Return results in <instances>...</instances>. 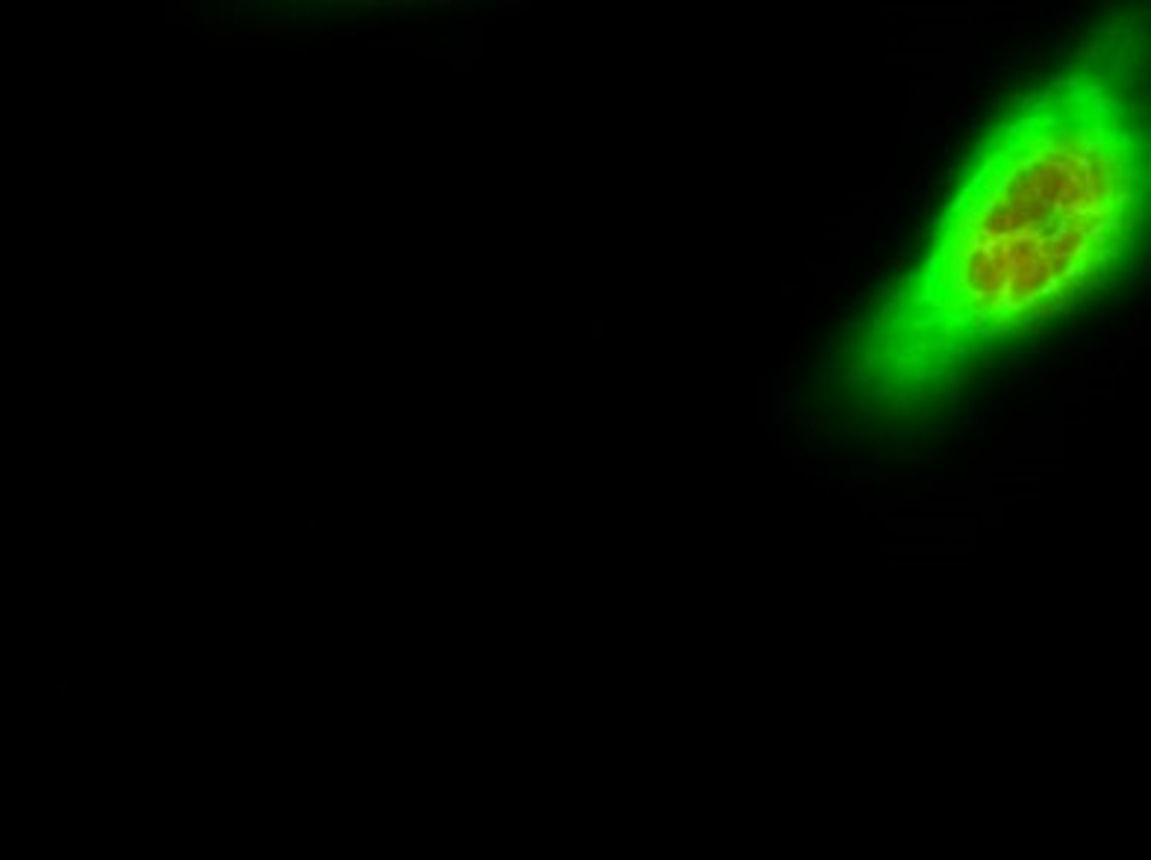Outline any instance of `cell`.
<instances>
[{
    "label": "cell",
    "instance_id": "obj_2",
    "mask_svg": "<svg viewBox=\"0 0 1151 860\" xmlns=\"http://www.w3.org/2000/svg\"><path fill=\"white\" fill-rule=\"evenodd\" d=\"M257 24H280V27H310V30L324 27V24L318 21V6H315L313 0H289L286 6H280V9H271V12L260 15V21H257Z\"/></svg>",
    "mask_w": 1151,
    "mask_h": 860
},
{
    "label": "cell",
    "instance_id": "obj_4",
    "mask_svg": "<svg viewBox=\"0 0 1151 860\" xmlns=\"http://www.w3.org/2000/svg\"><path fill=\"white\" fill-rule=\"evenodd\" d=\"M366 18V12H357V9H330V12H318V21L321 24H336L339 27H360V21Z\"/></svg>",
    "mask_w": 1151,
    "mask_h": 860
},
{
    "label": "cell",
    "instance_id": "obj_15",
    "mask_svg": "<svg viewBox=\"0 0 1151 860\" xmlns=\"http://www.w3.org/2000/svg\"><path fill=\"white\" fill-rule=\"evenodd\" d=\"M354 45H357V48H363V51H366V48H371V42H368L366 36H360V39H354Z\"/></svg>",
    "mask_w": 1151,
    "mask_h": 860
},
{
    "label": "cell",
    "instance_id": "obj_9",
    "mask_svg": "<svg viewBox=\"0 0 1151 860\" xmlns=\"http://www.w3.org/2000/svg\"><path fill=\"white\" fill-rule=\"evenodd\" d=\"M162 24H186V15H177L171 12V3L162 0Z\"/></svg>",
    "mask_w": 1151,
    "mask_h": 860
},
{
    "label": "cell",
    "instance_id": "obj_8",
    "mask_svg": "<svg viewBox=\"0 0 1151 860\" xmlns=\"http://www.w3.org/2000/svg\"><path fill=\"white\" fill-rule=\"evenodd\" d=\"M416 54L419 59H451L448 48H427V45H416Z\"/></svg>",
    "mask_w": 1151,
    "mask_h": 860
},
{
    "label": "cell",
    "instance_id": "obj_10",
    "mask_svg": "<svg viewBox=\"0 0 1151 860\" xmlns=\"http://www.w3.org/2000/svg\"><path fill=\"white\" fill-rule=\"evenodd\" d=\"M421 39V30L419 27H407L404 30V36H401V48H416Z\"/></svg>",
    "mask_w": 1151,
    "mask_h": 860
},
{
    "label": "cell",
    "instance_id": "obj_5",
    "mask_svg": "<svg viewBox=\"0 0 1151 860\" xmlns=\"http://www.w3.org/2000/svg\"><path fill=\"white\" fill-rule=\"evenodd\" d=\"M215 9H218L221 15H227L230 24H242L245 15H254V12H257V3H251V0H218Z\"/></svg>",
    "mask_w": 1151,
    "mask_h": 860
},
{
    "label": "cell",
    "instance_id": "obj_7",
    "mask_svg": "<svg viewBox=\"0 0 1151 860\" xmlns=\"http://www.w3.org/2000/svg\"><path fill=\"white\" fill-rule=\"evenodd\" d=\"M383 9L386 12H416L419 0H383Z\"/></svg>",
    "mask_w": 1151,
    "mask_h": 860
},
{
    "label": "cell",
    "instance_id": "obj_14",
    "mask_svg": "<svg viewBox=\"0 0 1151 860\" xmlns=\"http://www.w3.org/2000/svg\"><path fill=\"white\" fill-rule=\"evenodd\" d=\"M180 45H183V42H180L177 36H168V39H165V48H171V51H177Z\"/></svg>",
    "mask_w": 1151,
    "mask_h": 860
},
{
    "label": "cell",
    "instance_id": "obj_6",
    "mask_svg": "<svg viewBox=\"0 0 1151 860\" xmlns=\"http://www.w3.org/2000/svg\"><path fill=\"white\" fill-rule=\"evenodd\" d=\"M477 56H480V48H457L448 59L451 71H466V68H471V62H477Z\"/></svg>",
    "mask_w": 1151,
    "mask_h": 860
},
{
    "label": "cell",
    "instance_id": "obj_13",
    "mask_svg": "<svg viewBox=\"0 0 1151 860\" xmlns=\"http://www.w3.org/2000/svg\"><path fill=\"white\" fill-rule=\"evenodd\" d=\"M212 24H218V27H227V24H230V18H227V15H221V12H215V15H212Z\"/></svg>",
    "mask_w": 1151,
    "mask_h": 860
},
{
    "label": "cell",
    "instance_id": "obj_12",
    "mask_svg": "<svg viewBox=\"0 0 1151 860\" xmlns=\"http://www.w3.org/2000/svg\"><path fill=\"white\" fill-rule=\"evenodd\" d=\"M286 54H292V56L310 54V45H286Z\"/></svg>",
    "mask_w": 1151,
    "mask_h": 860
},
{
    "label": "cell",
    "instance_id": "obj_3",
    "mask_svg": "<svg viewBox=\"0 0 1151 860\" xmlns=\"http://www.w3.org/2000/svg\"><path fill=\"white\" fill-rule=\"evenodd\" d=\"M492 18H486V21H480V18H466V15H454L451 21H448V27H451V39L454 42H483V27L489 24Z\"/></svg>",
    "mask_w": 1151,
    "mask_h": 860
},
{
    "label": "cell",
    "instance_id": "obj_11",
    "mask_svg": "<svg viewBox=\"0 0 1151 860\" xmlns=\"http://www.w3.org/2000/svg\"><path fill=\"white\" fill-rule=\"evenodd\" d=\"M265 42L262 39H239V48H248V51H257Z\"/></svg>",
    "mask_w": 1151,
    "mask_h": 860
},
{
    "label": "cell",
    "instance_id": "obj_1",
    "mask_svg": "<svg viewBox=\"0 0 1151 860\" xmlns=\"http://www.w3.org/2000/svg\"><path fill=\"white\" fill-rule=\"evenodd\" d=\"M1140 62L1107 30L1001 109L922 257L848 333L842 389L892 419L928 413L1128 266L1151 192Z\"/></svg>",
    "mask_w": 1151,
    "mask_h": 860
}]
</instances>
